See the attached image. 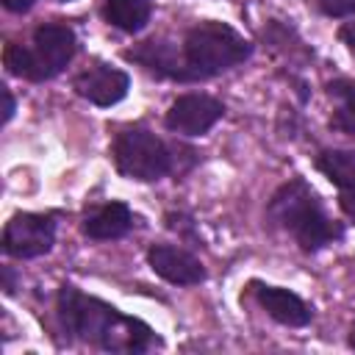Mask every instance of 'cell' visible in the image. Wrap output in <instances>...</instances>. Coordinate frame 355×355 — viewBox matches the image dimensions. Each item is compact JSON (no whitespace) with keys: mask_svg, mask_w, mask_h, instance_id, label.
Listing matches in <instances>:
<instances>
[{"mask_svg":"<svg viewBox=\"0 0 355 355\" xmlns=\"http://www.w3.org/2000/svg\"><path fill=\"white\" fill-rule=\"evenodd\" d=\"M55 319L67 344H89L103 352L144 355L164 347V338L139 316L122 313L116 305L64 283L55 294Z\"/></svg>","mask_w":355,"mask_h":355,"instance_id":"6da1fadb","label":"cell"},{"mask_svg":"<svg viewBox=\"0 0 355 355\" xmlns=\"http://www.w3.org/2000/svg\"><path fill=\"white\" fill-rule=\"evenodd\" d=\"M266 225L286 233L305 255H316L319 250L344 241V222L333 219L322 202V194L300 175L280 183L266 200Z\"/></svg>","mask_w":355,"mask_h":355,"instance_id":"7a4b0ae2","label":"cell"},{"mask_svg":"<svg viewBox=\"0 0 355 355\" xmlns=\"http://www.w3.org/2000/svg\"><path fill=\"white\" fill-rule=\"evenodd\" d=\"M111 161L128 180L158 183L169 175L178 180L191 172L200 161V153L178 141H164L147 125H125L111 141Z\"/></svg>","mask_w":355,"mask_h":355,"instance_id":"3957f363","label":"cell"},{"mask_svg":"<svg viewBox=\"0 0 355 355\" xmlns=\"http://www.w3.org/2000/svg\"><path fill=\"white\" fill-rule=\"evenodd\" d=\"M178 50H180L183 83H200L250 61L255 44L227 22L202 19L186 28Z\"/></svg>","mask_w":355,"mask_h":355,"instance_id":"277c9868","label":"cell"},{"mask_svg":"<svg viewBox=\"0 0 355 355\" xmlns=\"http://www.w3.org/2000/svg\"><path fill=\"white\" fill-rule=\"evenodd\" d=\"M75 53H78L75 28L61 19H53V22H39L33 28L31 44L6 42L3 64L8 75L31 83H42L61 75L75 58Z\"/></svg>","mask_w":355,"mask_h":355,"instance_id":"5b68a950","label":"cell"},{"mask_svg":"<svg viewBox=\"0 0 355 355\" xmlns=\"http://www.w3.org/2000/svg\"><path fill=\"white\" fill-rule=\"evenodd\" d=\"M64 211H19L3 227V252L17 261H33L53 250Z\"/></svg>","mask_w":355,"mask_h":355,"instance_id":"8992f818","label":"cell"},{"mask_svg":"<svg viewBox=\"0 0 355 355\" xmlns=\"http://www.w3.org/2000/svg\"><path fill=\"white\" fill-rule=\"evenodd\" d=\"M222 116H225L222 100L205 92H186L169 103L164 114V128L175 136L197 139V136H205Z\"/></svg>","mask_w":355,"mask_h":355,"instance_id":"52a82bcc","label":"cell"},{"mask_svg":"<svg viewBox=\"0 0 355 355\" xmlns=\"http://www.w3.org/2000/svg\"><path fill=\"white\" fill-rule=\"evenodd\" d=\"M72 89L86 103H92L97 108H111V105H116L128 97L130 75L119 67L105 64V61H94L72 78Z\"/></svg>","mask_w":355,"mask_h":355,"instance_id":"ba28073f","label":"cell"},{"mask_svg":"<svg viewBox=\"0 0 355 355\" xmlns=\"http://www.w3.org/2000/svg\"><path fill=\"white\" fill-rule=\"evenodd\" d=\"M252 300L263 308V313L269 319H275L283 327H308L313 322V305L305 302L297 291L283 288V286H272L263 280H250L247 283Z\"/></svg>","mask_w":355,"mask_h":355,"instance_id":"9c48e42d","label":"cell"},{"mask_svg":"<svg viewBox=\"0 0 355 355\" xmlns=\"http://www.w3.org/2000/svg\"><path fill=\"white\" fill-rule=\"evenodd\" d=\"M147 263L161 280L172 286H200L208 277L205 263L194 252L166 241H155L147 247Z\"/></svg>","mask_w":355,"mask_h":355,"instance_id":"30bf717a","label":"cell"},{"mask_svg":"<svg viewBox=\"0 0 355 355\" xmlns=\"http://www.w3.org/2000/svg\"><path fill=\"white\" fill-rule=\"evenodd\" d=\"M133 227H136V214L122 200H108L92 208L80 222L83 236L92 241H116V239H125Z\"/></svg>","mask_w":355,"mask_h":355,"instance_id":"8fae6325","label":"cell"},{"mask_svg":"<svg viewBox=\"0 0 355 355\" xmlns=\"http://www.w3.org/2000/svg\"><path fill=\"white\" fill-rule=\"evenodd\" d=\"M327 97L336 103L327 125L341 133L355 139V78H333L327 80Z\"/></svg>","mask_w":355,"mask_h":355,"instance_id":"7c38bea8","label":"cell"},{"mask_svg":"<svg viewBox=\"0 0 355 355\" xmlns=\"http://www.w3.org/2000/svg\"><path fill=\"white\" fill-rule=\"evenodd\" d=\"M153 17L150 0H103V19L122 33H139Z\"/></svg>","mask_w":355,"mask_h":355,"instance_id":"4fadbf2b","label":"cell"},{"mask_svg":"<svg viewBox=\"0 0 355 355\" xmlns=\"http://www.w3.org/2000/svg\"><path fill=\"white\" fill-rule=\"evenodd\" d=\"M313 166L336 186V189H347L355 183V153L352 150H341V147H324L316 153Z\"/></svg>","mask_w":355,"mask_h":355,"instance_id":"5bb4252c","label":"cell"},{"mask_svg":"<svg viewBox=\"0 0 355 355\" xmlns=\"http://www.w3.org/2000/svg\"><path fill=\"white\" fill-rule=\"evenodd\" d=\"M319 14L330 17V19H344V17H355V0H316Z\"/></svg>","mask_w":355,"mask_h":355,"instance_id":"9a60e30c","label":"cell"},{"mask_svg":"<svg viewBox=\"0 0 355 355\" xmlns=\"http://www.w3.org/2000/svg\"><path fill=\"white\" fill-rule=\"evenodd\" d=\"M164 222H166V227H172V230H178L180 236H189L191 241H197V236H194V222H191V216H186V214H175V211H169L166 216H164Z\"/></svg>","mask_w":355,"mask_h":355,"instance_id":"2e32d148","label":"cell"},{"mask_svg":"<svg viewBox=\"0 0 355 355\" xmlns=\"http://www.w3.org/2000/svg\"><path fill=\"white\" fill-rule=\"evenodd\" d=\"M338 208L341 214L355 225V183L347 189H338Z\"/></svg>","mask_w":355,"mask_h":355,"instance_id":"e0dca14e","label":"cell"},{"mask_svg":"<svg viewBox=\"0 0 355 355\" xmlns=\"http://www.w3.org/2000/svg\"><path fill=\"white\" fill-rule=\"evenodd\" d=\"M336 36H338V42H341L352 55H355V19H352V22H344V25L338 28V33H336Z\"/></svg>","mask_w":355,"mask_h":355,"instance_id":"ac0fdd59","label":"cell"},{"mask_svg":"<svg viewBox=\"0 0 355 355\" xmlns=\"http://www.w3.org/2000/svg\"><path fill=\"white\" fill-rule=\"evenodd\" d=\"M3 92V125H8L11 122V116H14V111H17V100H14V94H11V89L8 86H0Z\"/></svg>","mask_w":355,"mask_h":355,"instance_id":"d6986e66","label":"cell"},{"mask_svg":"<svg viewBox=\"0 0 355 355\" xmlns=\"http://www.w3.org/2000/svg\"><path fill=\"white\" fill-rule=\"evenodd\" d=\"M36 6V0H3V8L11 11V14H25Z\"/></svg>","mask_w":355,"mask_h":355,"instance_id":"ffe728a7","label":"cell"},{"mask_svg":"<svg viewBox=\"0 0 355 355\" xmlns=\"http://www.w3.org/2000/svg\"><path fill=\"white\" fill-rule=\"evenodd\" d=\"M14 288H17L14 269H11V266H3V291H6V294H14Z\"/></svg>","mask_w":355,"mask_h":355,"instance_id":"44dd1931","label":"cell"},{"mask_svg":"<svg viewBox=\"0 0 355 355\" xmlns=\"http://www.w3.org/2000/svg\"><path fill=\"white\" fill-rule=\"evenodd\" d=\"M347 347H349V349H355V319H352L349 333H347Z\"/></svg>","mask_w":355,"mask_h":355,"instance_id":"7402d4cb","label":"cell"},{"mask_svg":"<svg viewBox=\"0 0 355 355\" xmlns=\"http://www.w3.org/2000/svg\"><path fill=\"white\" fill-rule=\"evenodd\" d=\"M58 3H72V0H58Z\"/></svg>","mask_w":355,"mask_h":355,"instance_id":"603a6c76","label":"cell"}]
</instances>
